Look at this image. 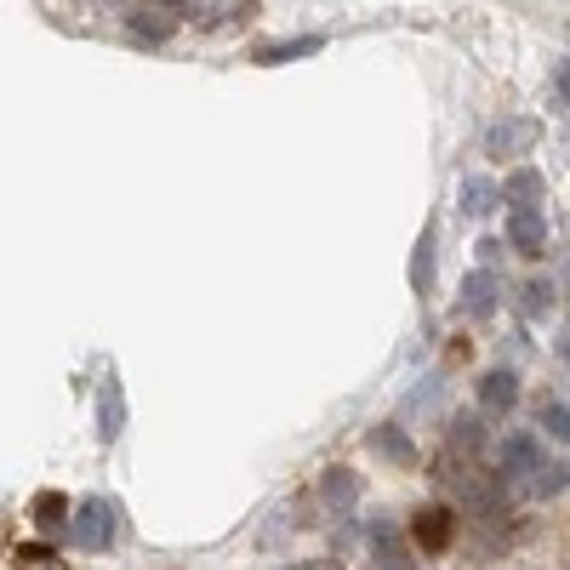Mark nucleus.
Returning <instances> with one entry per match:
<instances>
[{
    "label": "nucleus",
    "instance_id": "nucleus-1",
    "mask_svg": "<svg viewBox=\"0 0 570 570\" xmlns=\"http://www.w3.org/2000/svg\"><path fill=\"white\" fill-rule=\"evenodd\" d=\"M115 531H120L115 497H86V502L69 513V537H75V548H86V553H104V548L115 542Z\"/></svg>",
    "mask_w": 570,
    "mask_h": 570
},
{
    "label": "nucleus",
    "instance_id": "nucleus-2",
    "mask_svg": "<svg viewBox=\"0 0 570 570\" xmlns=\"http://www.w3.org/2000/svg\"><path fill=\"white\" fill-rule=\"evenodd\" d=\"M497 473H502V485H513V491H531L537 497V480H542V468L553 462V456H542V445H537V434H508L502 440V451H497Z\"/></svg>",
    "mask_w": 570,
    "mask_h": 570
},
{
    "label": "nucleus",
    "instance_id": "nucleus-3",
    "mask_svg": "<svg viewBox=\"0 0 570 570\" xmlns=\"http://www.w3.org/2000/svg\"><path fill=\"white\" fill-rule=\"evenodd\" d=\"M497 308H502V279L491 268H473L468 285H462V314L473 325H485V320H497Z\"/></svg>",
    "mask_w": 570,
    "mask_h": 570
},
{
    "label": "nucleus",
    "instance_id": "nucleus-4",
    "mask_svg": "<svg viewBox=\"0 0 570 570\" xmlns=\"http://www.w3.org/2000/svg\"><path fill=\"white\" fill-rule=\"evenodd\" d=\"M360 473L354 468H325V480H320V502H325V513L331 519H348L354 508H360Z\"/></svg>",
    "mask_w": 570,
    "mask_h": 570
},
{
    "label": "nucleus",
    "instance_id": "nucleus-5",
    "mask_svg": "<svg viewBox=\"0 0 570 570\" xmlns=\"http://www.w3.org/2000/svg\"><path fill=\"white\" fill-rule=\"evenodd\" d=\"M98 434H104V445H115L126 434V389H120L115 371L104 376V389H98Z\"/></svg>",
    "mask_w": 570,
    "mask_h": 570
},
{
    "label": "nucleus",
    "instance_id": "nucleus-6",
    "mask_svg": "<svg viewBox=\"0 0 570 570\" xmlns=\"http://www.w3.org/2000/svg\"><path fill=\"white\" fill-rule=\"evenodd\" d=\"M513 400H519V376H513L508 365H491V371L480 376V405H485L491 416H513Z\"/></svg>",
    "mask_w": 570,
    "mask_h": 570
},
{
    "label": "nucleus",
    "instance_id": "nucleus-7",
    "mask_svg": "<svg viewBox=\"0 0 570 570\" xmlns=\"http://www.w3.org/2000/svg\"><path fill=\"white\" fill-rule=\"evenodd\" d=\"M537 142V126L531 120H497L491 131H485V149L497 155V160H513V155H525Z\"/></svg>",
    "mask_w": 570,
    "mask_h": 570
},
{
    "label": "nucleus",
    "instance_id": "nucleus-8",
    "mask_svg": "<svg viewBox=\"0 0 570 570\" xmlns=\"http://www.w3.org/2000/svg\"><path fill=\"white\" fill-rule=\"evenodd\" d=\"M508 246H513V252H525V257H537V252L548 246V223H542V212H513V217H508Z\"/></svg>",
    "mask_w": 570,
    "mask_h": 570
},
{
    "label": "nucleus",
    "instance_id": "nucleus-9",
    "mask_svg": "<svg viewBox=\"0 0 570 570\" xmlns=\"http://www.w3.org/2000/svg\"><path fill=\"white\" fill-rule=\"evenodd\" d=\"M434 274H440V257H434V228H422V240H416V252H411V292H416V297H428V292H434Z\"/></svg>",
    "mask_w": 570,
    "mask_h": 570
},
{
    "label": "nucleus",
    "instance_id": "nucleus-10",
    "mask_svg": "<svg viewBox=\"0 0 570 570\" xmlns=\"http://www.w3.org/2000/svg\"><path fill=\"white\" fill-rule=\"evenodd\" d=\"M177 29V7H160V0H155V7H131V35L137 40H166Z\"/></svg>",
    "mask_w": 570,
    "mask_h": 570
},
{
    "label": "nucleus",
    "instance_id": "nucleus-11",
    "mask_svg": "<svg viewBox=\"0 0 570 570\" xmlns=\"http://www.w3.org/2000/svg\"><path fill=\"white\" fill-rule=\"evenodd\" d=\"M456 206H462V217H485L491 206H497V183L491 177H462V188H456Z\"/></svg>",
    "mask_w": 570,
    "mask_h": 570
},
{
    "label": "nucleus",
    "instance_id": "nucleus-12",
    "mask_svg": "<svg viewBox=\"0 0 570 570\" xmlns=\"http://www.w3.org/2000/svg\"><path fill=\"white\" fill-rule=\"evenodd\" d=\"M542 188H548L542 171H513V177H508V206H513V212H537V206H542Z\"/></svg>",
    "mask_w": 570,
    "mask_h": 570
},
{
    "label": "nucleus",
    "instance_id": "nucleus-13",
    "mask_svg": "<svg viewBox=\"0 0 570 570\" xmlns=\"http://www.w3.org/2000/svg\"><path fill=\"white\" fill-rule=\"evenodd\" d=\"M416 542H422L428 553H440V548L451 542V508H428V513L416 519Z\"/></svg>",
    "mask_w": 570,
    "mask_h": 570
},
{
    "label": "nucleus",
    "instance_id": "nucleus-14",
    "mask_svg": "<svg viewBox=\"0 0 570 570\" xmlns=\"http://www.w3.org/2000/svg\"><path fill=\"white\" fill-rule=\"evenodd\" d=\"M371 451L389 456L394 468H411V462H416V451H411V440L400 434V428H376V434H371Z\"/></svg>",
    "mask_w": 570,
    "mask_h": 570
},
{
    "label": "nucleus",
    "instance_id": "nucleus-15",
    "mask_svg": "<svg viewBox=\"0 0 570 570\" xmlns=\"http://www.w3.org/2000/svg\"><path fill=\"white\" fill-rule=\"evenodd\" d=\"M303 52H320V35H297V40H274V46H263V52H257V63H292V58H303Z\"/></svg>",
    "mask_w": 570,
    "mask_h": 570
},
{
    "label": "nucleus",
    "instance_id": "nucleus-16",
    "mask_svg": "<svg viewBox=\"0 0 570 570\" xmlns=\"http://www.w3.org/2000/svg\"><path fill=\"white\" fill-rule=\"evenodd\" d=\"M564 416H570V411H564V400H548V405H542V434H553L559 445H564V434H570Z\"/></svg>",
    "mask_w": 570,
    "mask_h": 570
},
{
    "label": "nucleus",
    "instance_id": "nucleus-17",
    "mask_svg": "<svg viewBox=\"0 0 570 570\" xmlns=\"http://www.w3.org/2000/svg\"><path fill=\"white\" fill-rule=\"evenodd\" d=\"M63 513H69V502H63V497H52V491L35 497V519H40V525H58Z\"/></svg>",
    "mask_w": 570,
    "mask_h": 570
},
{
    "label": "nucleus",
    "instance_id": "nucleus-18",
    "mask_svg": "<svg viewBox=\"0 0 570 570\" xmlns=\"http://www.w3.org/2000/svg\"><path fill=\"white\" fill-rule=\"evenodd\" d=\"M525 308H531V314H548V308H553V285H548V279H531V285H525Z\"/></svg>",
    "mask_w": 570,
    "mask_h": 570
},
{
    "label": "nucleus",
    "instance_id": "nucleus-19",
    "mask_svg": "<svg viewBox=\"0 0 570 570\" xmlns=\"http://www.w3.org/2000/svg\"><path fill=\"white\" fill-rule=\"evenodd\" d=\"M451 440H456V451H462V445L473 451V445H480V422H473V416H456V428H451Z\"/></svg>",
    "mask_w": 570,
    "mask_h": 570
},
{
    "label": "nucleus",
    "instance_id": "nucleus-20",
    "mask_svg": "<svg viewBox=\"0 0 570 570\" xmlns=\"http://www.w3.org/2000/svg\"><path fill=\"white\" fill-rule=\"evenodd\" d=\"M18 570H63V564L46 553V548H29V553H18Z\"/></svg>",
    "mask_w": 570,
    "mask_h": 570
}]
</instances>
